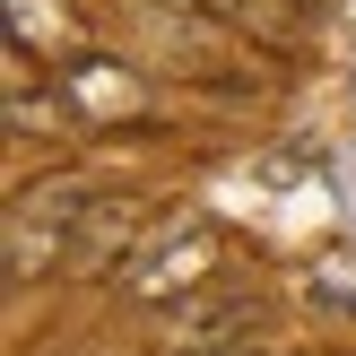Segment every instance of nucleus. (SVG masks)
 I'll list each match as a JSON object with an SVG mask.
<instances>
[{
	"label": "nucleus",
	"instance_id": "1",
	"mask_svg": "<svg viewBox=\"0 0 356 356\" xmlns=\"http://www.w3.org/2000/svg\"><path fill=\"white\" fill-rule=\"evenodd\" d=\"M104 191L79 183V174H52V183H26L9 200V287H35L44 270H70V243H79L87 209Z\"/></svg>",
	"mask_w": 356,
	"mask_h": 356
},
{
	"label": "nucleus",
	"instance_id": "2",
	"mask_svg": "<svg viewBox=\"0 0 356 356\" xmlns=\"http://www.w3.org/2000/svg\"><path fill=\"white\" fill-rule=\"evenodd\" d=\"M209 270H218V226L209 218H174L165 235L139 243V261L122 270V296H139V305H183V296L209 287Z\"/></svg>",
	"mask_w": 356,
	"mask_h": 356
},
{
	"label": "nucleus",
	"instance_id": "3",
	"mask_svg": "<svg viewBox=\"0 0 356 356\" xmlns=\"http://www.w3.org/2000/svg\"><path fill=\"white\" fill-rule=\"evenodd\" d=\"M261 322V296L252 287H200L183 305H165V330H156V356H226V348H252Z\"/></svg>",
	"mask_w": 356,
	"mask_h": 356
},
{
	"label": "nucleus",
	"instance_id": "4",
	"mask_svg": "<svg viewBox=\"0 0 356 356\" xmlns=\"http://www.w3.org/2000/svg\"><path fill=\"white\" fill-rule=\"evenodd\" d=\"M139 261V209L131 200H96L79 226V243H70V278H113Z\"/></svg>",
	"mask_w": 356,
	"mask_h": 356
},
{
	"label": "nucleus",
	"instance_id": "5",
	"mask_svg": "<svg viewBox=\"0 0 356 356\" xmlns=\"http://www.w3.org/2000/svg\"><path fill=\"white\" fill-rule=\"evenodd\" d=\"M61 96H70V113H87V122H104V113H139V79L131 70H113L104 52H70L61 61Z\"/></svg>",
	"mask_w": 356,
	"mask_h": 356
},
{
	"label": "nucleus",
	"instance_id": "6",
	"mask_svg": "<svg viewBox=\"0 0 356 356\" xmlns=\"http://www.w3.org/2000/svg\"><path fill=\"white\" fill-rule=\"evenodd\" d=\"M226 356H261V348H226Z\"/></svg>",
	"mask_w": 356,
	"mask_h": 356
}]
</instances>
